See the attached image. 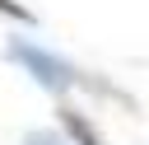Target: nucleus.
I'll return each instance as SVG.
<instances>
[{"instance_id": "f03ea898", "label": "nucleus", "mask_w": 149, "mask_h": 145, "mask_svg": "<svg viewBox=\"0 0 149 145\" xmlns=\"http://www.w3.org/2000/svg\"><path fill=\"white\" fill-rule=\"evenodd\" d=\"M56 126H61V136H65L70 145H107L102 131L93 126V117H88L84 108H74V103H61V108H56Z\"/></svg>"}, {"instance_id": "20e7f679", "label": "nucleus", "mask_w": 149, "mask_h": 145, "mask_svg": "<svg viewBox=\"0 0 149 145\" xmlns=\"http://www.w3.org/2000/svg\"><path fill=\"white\" fill-rule=\"evenodd\" d=\"M0 14L14 19V23H33V9H28L23 0H0Z\"/></svg>"}, {"instance_id": "f257e3e1", "label": "nucleus", "mask_w": 149, "mask_h": 145, "mask_svg": "<svg viewBox=\"0 0 149 145\" xmlns=\"http://www.w3.org/2000/svg\"><path fill=\"white\" fill-rule=\"evenodd\" d=\"M5 56H9L14 65H23V75H33V80H37L42 89H51L56 98H61V94H70V89H84V94L112 98V103H121V108H135L126 89H116V84H112V80H102V75H88V70L70 65L65 56H56V51H47V47H37V42L14 37V42L5 47Z\"/></svg>"}, {"instance_id": "7ed1b4c3", "label": "nucleus", "mask_w": 149, "mask_h": 145, "mask_svg": "<svg viewBox=\"0 0 149 145\" xmlns=\"http://www.w3.org/2000/svg\"><path fill=\"white\" fill-rule=\"evenodd\" d=\"M23 145H70V140L61 136V126H42V131H28Z\"/></svg>"}]
</instances>
